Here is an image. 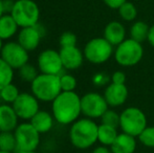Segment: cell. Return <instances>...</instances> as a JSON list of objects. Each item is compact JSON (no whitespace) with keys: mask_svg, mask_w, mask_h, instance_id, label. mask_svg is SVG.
Segmentation results:
<instances>
[{"mask_svg":"<svg viewBox=\"0 0 154 153\" xmlns=\"http://www.w3.org/2000/svg\"><path fill=\"white\" fill-rule=\"evenodd\" d=\"M118 12L121 18L127 22H134L137 17V8L134 5V3L130 1H126L125 3L122 4Z\"/></svg>","mask_w":154,"mask_h":153,"instance_id":"27","label":"cell"},{"mask_svg":"<svg viewBox=\"0 0 154 153\" xmlns=\"http://www.w3.org/2000/svg\"><path fill=\"white\" fill-rule=\"evenodd\" d=\"M45 27L38 23L35 26L22 27L17 35V42L27 51H34L40 45L42 38L45 36Z\"/></svg>","mask_w":154,"mask_h":153,"instance_id":"13","label":"cell"},{"mask_svg":"<svg viewBox=\"0 0 154 153\" xmlns=\"http://www.w3.org/2000/svg\"><path fill=\"white\" fill-rule=\"evenodd\" d=\"M40 101L32 92H20L19 96L12 104L19 120L29 122L40 110Z\"/></svg>","mask_w":154,"mask_h":153,"instance_id":"11","label":"cell"},{"mask_svg":"<svg viewBox=\"0 0 154 153\" xmlns=\"http://www.w3.org/2000/svg\"><path fill=\"white\" fill-rule=\"evenodd\" d=\"M100 120H101V124L120 128V113H118L113 109H110V107L106 110V112L102 115Z\"/></svg>","mask_w":154,"mask_h":153,"instance_id":"29","label":"cell"},{"mask_svg":"<svg viewBox=\"0 0 154 153\" xmlns=\"http://www.w3.org/2000/svg\"><path fill=\"white\" fill-rule=\"evenodd\" d=\"M15 78V69H13L1 57H0V90L6 85L13 83Z\"/></svg>","mask_w":154,"mask_h":153,"instance_id":"24","label":"cell"},{"mask_svg":"<svg viewBox=\"0 0 154 153\" xmlns=\"http://www.w3.org/2000/svg\"><path fill=\"white\" fill-rule=\"evenodd\" d=\"M103 96L108 106L116 108L125 104L129 96V91L126 84H116L110 82L105 87Z\"/></svg>","mask_w":154,"mask_h":153,"instance_id":"14","label":"cell"},{"mask_svg":"<svg viewBox=\"0 0 154 153\" xmlns=\"http://www.w3.org/2000/svg\"><path fill=\"white\" fill-rule=\"evenodd\" d=\"M15 0H2V5L5 14H11L13 8H14Z\"/></svg>","mask_w":154,"mask_h":153,"instance_id":"35","label":"cell"},{"mask_svg":"<svg viewBox=\"0 0 154 153\" xmlns=\"http://www.w3.org/2000/svg\"><path fill=\"white\" fill-rule=\"evenodd\" d=\"M149 31L150 26L144 21H134L130 27V38L137 41L140 43H143L148 40Z\"/></svg>","mask_w":154,"mask_h":153,"instance_id":"22","label":"cell"},{"mask_svg":"<svg viewBox=\"0 0 154 153\" xmlns=\"http://www.w3.org/2000/svg\"><path fill=\"white\" fill-rule=\"evenodd\" d=\"M78 42V38L75 34L72 32H64L59 39V43L61 47H68V46H75Z\"/></svg>","mask_w":154,"mask_h":153,"instance_id":"31","label":"cell"},{"mask_svg":"<svg viewBox=\"0 0 154 153\" xmlns=\"http://www.w3.org/2000/svg\"><path fill=\"white\" fill-rule=\"evenodd\" d=\"M0 57L15 70H18L29 62V51L17 41H5L0 51Z\"/></svg>","mask_w":154,"mask_h":153,"instance_id":"9","label":"cell"},{"mask_svg":"<svg viewBox=\"0 0 154 153\" xmlns=\"http://www.w3.org/2000/svg\"><path fill=\"white\" fill-rule=\"evenodd\" d=\"M59 53L64 69L75 70L83 65V62L85 60L84 53L77 45L75 46L61 47Z\"/></svg>","mask_w":154,"mask_h":153,"instance_id":"15","label":"cell"},{"mask_svg":"<svg viewBox=\"0 0 154 153\" xmlns=\"http://www.w3.org/2000/svg\"><path fill=\"white\" fill-rule=\"evenodd\" d=\"M104 38L113 46H118L126 39V29L120 21H110L104 29Z\"/></svg>","mask_w":154,"mask_h":153,"instance_id":"17","label":"cell"},{"mask_svg":"<svg viewBox=\"0 0 154 153\" xmlns=\"http://www.w3.org/2000/svg\"><path fill=\"white\" fill-rule=\"evenodd\" d=\"M4 14H5V13H4V10H3V5H2V1H1V0H0V18H1V17L3 16Z\"/></svg>","mask_w":154,"mask_h":153,"instance_id":"38","label":"cell"},{"mask_svg":"<svg viewBox=\"0 0 154 153\" xmlns=\"http://www.w3.org/2000/svg\"><path fill=\"white\" fill-rule=\"evenodd\" d=\"M19 25L11 14H4L0 18V38L2 41H10L19 33Z\"/></svg>","mask_w":154,"mask_h":153,"instance_id":"20","label":"cell"},{"mask_svg":"<svg viewBox=\"0 0 154 153\" xmlns=\"http://www.w3.org/2000/svg\"><path fill=\"white\" fill-rule=\"evenodd\" d=\"M17 142V152L36 151L41 143V134L31 122L19 123L14 131Z\"/></svg>","mask_w":154,"mask_h":153,"instance_id":"8","label":"cell"},{"mask_svg":"<svg viewBox=\"0 0 154 153\" xmlns=\"http://www.w3.org/2000/svg\"><path fill=\"white\" fill-rule=\"evenodd\" d=\"M119 128L109 126V125L100 124L99 125V131H97V142L101 145L104 146H110L116 141V136L119 134Z\"/></svg>","mask_w":154,"mask_h":153,"instance_id":"21","label":"cell"},{"mask_svg":"<svg viewBox=\"0 0 154 153\" xmlns=\"http://www.w3.org/2000/svg\"><path fill=\"white\" fill-rule=\"evenodd\" d=\"M84 57L89 63L94 65L104 64L113 56V45L104 37L92 38L86 43L83 49Z\"/></svg>","mask_w":154,"mask_h":153,"instance_id":"7","label":"cell"},{"mask_svg":"<svg viewBox=\"0 0 154 153\" xmlns=\"http://www.w3.org/2000/svg\"><path fill=\"white\" fill-rule=\"evenodd\" d=\"M140 144L148 148H154V126H147L137 136Z\"/></svg>","mask_w":154,"mask_h":153,"instance_id":"30","label":"cell"},{"mask_svg":"<svg viewBox=\"0 0 154 153\" xmlns=\"http://www.w3.org/2000/svg\"><path fill=\"white\" fill-rule=\"evenodd\" d=\"M51 112L58 124L71 125L82 115L81 96L75 91H62L51 102Z\"/></svg>","mask_w":154,"mask_h":153,"instance_id":"1","label":"cell"},{"mask_svg":"<svg viewBox=\"0 0 154 153\" xmlns=\"http://www.w3.org/2000/svg\"><path fill=\"white\" fill-rule=\"evenodd\" d=\"M147 126V116L137 107H127L120 113V128L122 132L137 137Z\"/></svg>","mask_w":154,"mask_h":153,"instance_id":"6","label":"cell"},{"mask_svg":"<svg viewBox=\"0 0 154 153\" xmlns=\"http://www.w3.org/2000/svg\"><path fill=\"white\" fill-rule=\"evenodd\" d=\"M17 153H38V152H37V150H36V151H20Z\"/></svg>","mask_w":154,"mask_h":153,"instance_id":"39","label":"cell"},{"mask_svg":"<svg viewBox=\"0 0 154 153\" xmlns=\"http://www.w3.org/2000/svg\"><path fill=\"white\" fill-rule=\"evenodd\" d=\"M136 146V137L125 132H121L118 134L113 144L110 146V149L112 153H134Z\"/></svg>","mask_w":154,"mask_h":153,"instance_id":"18","label":"cell"},{"mask_svg":"<svg viewBox=\"0 0 154 153\" xmlns=\"http://www.w3.org/2000/svg\"><path fill=\"white\" fill-rule=\"evenodd\" d=\"M92 153H112V151H111V149H110V147H108V146L101 145V146L95 147L94 149L92 150Z\"/></svg>","mask_w":154,"mask_h":153,"instance_id":"36","label":"cell"},{"mask_svg":"<svg viewBox=\"0 0 154 153\" xmlns=\"http://www.w3.org/2000/svg\"><path fill=\"white\" fill-rule=\"evenodd\" d=\"M29 122L40 134H45L53 129L56 120L51 112L40 109Z\"/></svg>","mask_w":154,"mask_h":153,"instance_id":"19","label":"cell"},{"mask_svg":"<svg viewBox=\"0 0 154 153\" xmlns=\"http://www.w3.org/2000/svg\"><path fill=\"white\" fill-rule=\"evenodd\" d=\"M31 92L42 103H51L62 92L60 76L39 74L31 83Z\"/></svg>","mask_w":154,"mask_h":153,"instance_id":"3","label":"cell"},{"mask_svg":"<svg viewBox=\"0 0 154 153\" xmlns=\"http://www.w3.org/2000/svg\"><path fill=\"white\" fill-rule=\"evenodd\" d=\"M99 125L94 120L80 118L70 125L68 136L71 145L80 150H86L94 146L97 142Z\"/></svg>","mask_w":154,"mask_h":153,"instance_id":"2","label":"cell"},{"mask_svg":"<svg viewBox=\"0 0 154 153\" xmlns=\"http://www.w3.org/2000/svg\"><path fill=\"white\" fill-rule=\"evenodd\" d=\"M37 67L41 74L60 76L64 72L60 53L53 48L44 49L39 54L37 58Z\"/></svg>","mask_w":154,"mask_h":153,"instance_id":"12","label":"cell"},{"mask_svg":"<svg viewBox=\"0 0 154 153\" xmlns=\"http://www.w3.org/2000/svg\"><path fill=\"white\" fill-rule=\"evenodd\" d=\"M3 41H2V39L0 38V51H1V48H2V46H3Z\"/></svg>","mask_w":154,"mask_h":153,"instance_id":"40","label":"cell"},{"mask_svg":"<svg viewBox=\"0 0 154 153\" xmlns=\"http://www.w3.org/2000/svg\"><path fill=\"white\" fill-rule=\"evenodd\" d=\"M1 1H2V0H1Z\"/></svg>","mask_w":154,"mask_h":153,"instance_id":"42","label":"cell"},{"mask_svg":"<svg viewBox=\"0 0 154 153\" xmlns=\"http://www.w3.org/2000/svg\"><path fill=\"white\" fill-rule=\"evenodd\" d=\"M19 94H20V90L18 86L14 83H11L0 90V102L13 104L19 96Z\"/></svg>","mask_w":154,"mask_h":153,"instance_id":"25","label":"cell"},{"mask_svg":"<svg viewBox=\"0 0 154 153\" xmlns=\"http://www.w3.org/2000/svg\"><path fill=\"white\" fill-rule=\"evenodd\" d=\"M103 1L111 10H119L120 6L125 3L126 1H128V0H103Z\"/></svg>","mask_w":154,"mask_h":153,"instance_id":"34","label":"cell"},{"mask_svg":"<svg viewBox=\"0 0 154 153\" xmlns=\"http://www.w3.org/2000/svg\"><path fill=\"white\" fill-rule=\"evenodd\" d=\"M116 62L123 67H132L140 62L144 57V47L142 43L131 38H126L116 46L113 53Z\"/></svg>","mask_w":154,"mask_h":153,"instance_id":"4","label":"cell"},{"mask_svg":"<svg viewBox=\"0 0 154 153\" xmlns=\"http://www.w3.org/2000/svg\"><path fill=\"white\" fill-rule=\"evenodd\" d=\"M60 83H61L62 91H75L78 85L75 77L73 75L64 72L60 75Z\"/></svg>","mask_w":154,"mask_h":153,"instance_id":"28","label":"cell"},{"mask_svg":"<svg viewBox=\"0 0 154 153\" xmlns=\"http://www.w3.org/2000/svg\"><path fill=\"white\" fill-rule=\"evenodd\" d=\"M82 115L85 118L97 120L101 118L109 106L103 94L95 91H90L81 96Z\"/></svg>","mask_w":154,"mask_h":153,"instance_id":"10","label":"cell"},{"mask_svg":"<svg viewBox=\"0 0 154 153\" xmlns=\"http://www.w3.org/2000/svg\"><path fill=\"white\" fill-rule=\"evenodd\" d=\"M0 153H15V152H8V151H2V150H0Z\"/></svg>","mask_w":154,"mask_h":153,"instance_id":"41","label":"cell"},{"mask_svg":"<svg viewBox=\"0 0 154 153\" xmlns=\"http://www.w3.org/2000/svg\"><path fill=\"white\" fill-rule=\"evenodd\" d=\"M0 150L16 153L17 142L14 132L0 131Z\"/></svg>","mask_w":154,"mask_h":153,"instance_id":"23","label":"cell"},{"mask_svg":"<svg viewBox=\"0 0 154 153\" xmlns=\"http://www.w3.org/2000/svg\"><path fill=\"white\" fill-rule=\"evenodd\" d=\"M111 83H116V84H126V74L124 72L118 70V72H114L111 75Z\"/></svg>","mask_w":154,"mask_h":153,"instance_id":"33","label":"cell"},{"mask_svg":"<svg viewBox=\"0 0 154 153\" xmlns=\"http://www.w3.org/2000/svg\"><path fill=\"white\" fill-rule=\"evenodd\" d=\"M11 15L20 29L35 26L40 20V8L32 0H16Z\"/></svg>","mask_w":154,"mask_h":153,"instance_id":"5","label":"cell"},{"mask_svg":"<svg viewBox=\"0 0 154 153\" xmlns=\"http://www.w3.org/2000/svg\"><path fill=\"white\" fill-rule=\"evenodd\" d=\"M19 125V118L12 104L0 103V131L14 132Z\"/></svg>","mask_w":154,"mask_h":153,"instance_id":"16","label":"cell"},{"mask_svg":"<svg viewBox=\"0 0 154 153\" xmlns=\"http://www.w3.org/2000/svg\"><path fill=\"white\" fill-rule=\"evenodd\" d=\"M109 81L111 82V78L108 77L105 72H97L92 76V84L97 87L107 86L109 84Z\"/></svg>","mask_w":154,"mask_h":153,"instance_id":"32","label":"cell"},{"mask_svg":"<svg viewBox=\"0 0 154 153\" xmlns=\"http://www.w3.org/2000/svg\"><path fill=\"white\" fill-rule=\"evenodd\" d=\"M149 44L154 48V24L152 26H150V31H149V36H148V40Z\"/></svg>","mask_w":154,"mask_h":153,"instance_id":"37","label":"cell"},{"mask_svg":"<svg viewBox=\"0 0 154 153\" xmlns=\"http://www.w3.org/2000/svg\"><path fill=\"white\" fill-rule=\"evenodd\" d=\"M17 72H18V77L21 79V81L25 82V83H29V84H31L37 78V76L40 74L37 65L31 64L29 62L27 64H25V65H23L22 67L19 68Z\"/></svg>","mask_w":154,"mask_h":153,"instance_id":"26","label":"cell"}]
</instances>
